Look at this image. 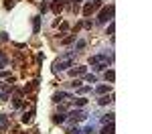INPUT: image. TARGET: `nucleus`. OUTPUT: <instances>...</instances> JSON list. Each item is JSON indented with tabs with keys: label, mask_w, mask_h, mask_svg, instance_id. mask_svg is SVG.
Returning a JSON list of instances; mask_svg holds the SVG:
<instances>
[{
	"label": "nucleus",
	"mask_w": 152,
	"mask_h": 134,
	"mask_svg": "<svg viewBox=\"0 0 152 134\" xmlns=\"http://www.w3.org/2000/svg\"><path fill=\"white\" fill-rule=\"evenodd\" d=\"M65 120H67L65 114H55V116H53V122H55V124H63Z\"/></svg>",
	"instance_id": "f8f14e48"
},
{
	"label": "nucleus",
	"mask_w": 152,
	"mask_h": 134,
	"mask_svg": "<svg viewBox=\"0 0 152 134\" xmlns=\"http://www.w3.org/2000/svg\"><path fill=\"white\" fill-rule=\"evenodd\" d=\"M51 10L55 12V14H59V12L63 10V2H59V0H53V4H51Z\"/></svg>",
	"instance_id": "1a4fd4ad"
},
{
	"label": "nucleus",
	"mask_w": 152,
	"mask_h": 134,
	"mask_svg": "<svg viewBox=\"0 0 152 134\" xmlns=\"http://www.w3.org/2000/svg\"><path fill=\"white\" fill-rule=\"evenodd\" d=\"M112 59H114L112 55L107 57L105 53H102V55H94V57H89V63H91V65H97V63H104V61H110V63H112Z\"/></svg>",
	"instance_id": "7ed1b4c3"
},
{
	"label": "nucleus",
	"mask_w": 152,
	"mask_h": 134,
	"mask_svg": "<svg viewBox=\"0 0 152 134\" xmlns=\"http://www.w3.org/2000/svg\"><path fill=\"white\" fill-rule=\"evenodd\" d=\"M67 118H69V120H73V122H81V120H85V114H83L81 110L77 108V110H71Z\"/></svg>",
	"instance_id": "20e7f679"
},
{
	"label": "nucleus",
	"mask_w": 152,
	"mask_h": 134,
	"mask_svg": "<svg viewBox=\"0 0 152 134\" xmlns=\"http://www.w3.org/2000/svg\"><path fill=\"white\" fill-rule=\"evenodd\" d=\"M85 71H87V67H83V65H77V67L69 69V75H71V77H77V75H85Z\"/></svg>",
	"instance_id": "423d86ee"
},
{
	"label": "nucleus",
	"mask_w": 152,
	"mask_h": 134,
	"mask_svg": "<svg viewBox=\"0 0 152 134\" xmlns=\"http://www.w3.org/2000/svg\"><path fill=\"white\" fill-rule=\"evenodd\" d=\"M112 97H114V96H110V97H107V96H102V97H99V106H105V104H110V102H112Z\"/></svg>",
	"instance_id": "aec40b11"
},
{
	"label": "nucleus",
	"mask_w": 152,
	"mask_h": 134,
	"mask_svg": "<svg viewBox=\"0 0 152 134\" xmlns=\"http://www.w3.org/2000/svg\"><path fill=\"white\" fill-rule=\"evenodd\" d=\"M81 132L83 134H95V126H94V124H89V126H85V128H83Z\"/></svg>",
	"instance_id": "a211bd4d"
},
{
	"label": "nucleus",
	"mask_w": 152,
	"mask_h": 134,
	"mask_svg": "<svg viewBox=\"0 0 152 134\" xmlns=\"http://www.w3.org/2000/svg\"><path fill=\"white\" fill-rule=\"evenodd\" d=\"M85 47V41H77V45H75V51H81Z\"/></svg>",
	"instance_id": "393cba45"
},
{
	"label": "nucleus",
	"mask_w": 152,
	"mask_h": 134,
	"mask_svg": "<svg viewBox=\"0 0 152 134\" xmlns=\"http://www.w3.org/2000/svg\"><path fill=\"white\" fill-rule=\"evenodd\" d=\"M39 31H41V18H39V16H35V18H33V33H35V35H39Z\"/></svg>",
	"instance_id": "9b49d317"
},
{
	"label": "nucleus",
	"mask_w": 152,
	"mask_h": 134,
	"mask_svg": "<svg viewBox=\"0 0 152 134\" xmlns=\"http://www.w3.org/2000/svg\"><path fill=\"white\" fill-rule=\"evenodd\" d=\"M114 10H116V6H114V4L104 6V8L99 10V14H97V23H99V24H105L107 21H112V18H114Z\"/></svg>",
	"instance_id": "f03ea898"
},
{
	"label": "nucleus",
	"mask_w": 152,
	"mask_h": 134,
	"mask_svg": "<svg viewBox=\"0 0 152 134\" xmlns=\"http://www.w3.org/2000/svg\"><path fill=\"white\" fill-rule=\"evenodd\" d=\"M59 29H61V31H67V29H69V24H67V23H61V24H59Z\"/></svg>",
	"instance_id": "7c9ffc66"
},
{
	"label": "nucleus",
	"mask_w": 152,
	"mask_h": 134,
	"mask_svg": "<svg viewBox=\"0 0 152 134\" xmlns=\"http://www.w3.org/2000/svg\"><path fill=\"white\" fill-rule=\"evenodd\" d=\"M85 81H89V83H95V81H97V77H95L94 73H85Z\"/></svg>",
	"instance_id": "412c9836"
},
{
	"label": "nucleus",
	"mask_w": 152,
	"mask_h": 134,
	"mask_svg": "<svg viewBox=\"0 0 152 134\" xmlns=\"http://www.w3.org/2000/svg\"><path fill=\"white\" fill-rule=\"evenodd\" d=\"M10 97V89H4V92H0V102H6Z\"/></svg>",
	"instance_id": "6ab92c4d"
},
{
	"label": "nucleus",
	"mask_w": 152,
	"mask_h": 134,
	"mask_svg": "<svg viewBox=\"0 0 152 134\" xmlns=\"http://www.w3.org/2000/svg\"><path fill=\"white\" fill-rule=\"evenodd\" d=\"M94 6H91V2H89V4H85V6H83V16H89V14H94Z\"/></svg>",
	"instance_id": "ddd939ff"
},
{
	"label": "nucleus",
	"mask_w": 152,
	"mask_h": 134,
	"mask_svg": "<svg viewBox=\"0 0 152 134\" xmlns=\"http://www.w3.org/2000/svg\"><path fill=\"white\" fill-rule=\"evenodd\" d=\"M73 2H75V4H77V2H81V0H73Z\"/></svg>",
	"instance_id": "72a5a7b5"
},
{
	"label": "nucleus",
	"mask_w": 152,
	"mask_h": 134,
	"mask_svg": "<svg viewBox=\"0 0 152 134\" xmlns=\"http://www.w3.org/2000/svg\"><path fill=\"white\" fill-rule=\"evenodd\" d=\"M107 65H110V61H104V63L94 65V69H95V71H105V69H107Z\"/></svg>",
	"instance_id": "4468645a"
},
{
	"label": "nucleus",
	"mask_w": 152,
	"mask_h": 134,
	"mask_svg": "<svg viewBox=\"0 0 152 134\" xmlns=\"http://www.w3.org/2000/svg\"><path fill=\"white\" fill-rule=\"evenodd\" d=\"M4 65H6V63H4V61H0V69H2V67H4Z\"/></svg>",
	"instance_id": "473e14b6"
},
{
	"label": "nucleus",
	"mask_w": 152,
	"mask_h": 134,
	"mask_svg": "<svg viewBox=\"0 0 152 134\" xmlns=\"http://www.w3.org/2000/svg\"><path fill=\"white\" fill-rule=\"evenodd\" d=\"M87 104V97H75V108H83Z\"/></svg>",
	"instance_id": "dca6fc26"
},
{
	"label": "nucleus",
	"mask_w": 152,
	"mask_h": 134,
	"mask_svg": "<svg viewBox=\"0 0 152 134\" xmlns=\"http://www.w3.org/2000/svg\"><path fill=\"white\" fill-rule=\"evenodd\" d=\"M14 6V0H4V8H12Z\"/></svg>",
	"instance_id": "bb28decb"
},
{
	"label": "nucleus",
	"mask_w": 152,
	"mask_h": 134,
	"mask_svg": "<svg viewBox=\"0 0 152 134\" xmlns=\"http://www.w3.org/2000/svg\"><path fill=\"white\" fill-rule=\"evenodd\" d=\"M114 31H116V24L110 23V26H107V35H114Z\"/></svg>",
	"instance_id": "a878e982"
},
{
	"label": "nucleus",
	"mask_w": 152,
	"mask_h": 134,
	"mask_svg": "<svg viewBox=\"0 0 152 134\" xmlns=\"http://www.w3.org/2000/svg\"><path fill=\"white\" fill-rule=\"evenodd\" d=\"M71 85H73V87H81V81H79V79H73Z\"/></svg>",
	"instance_id": "c756f323"
},
{
	"label": "nucleus",
	"mask_w": 152,
	"mask_h": 134,
	"mask_svg": "<svg viewBox=\"0 0 152 134\" xmlns=\"http://www.w3.org/2000/svg\"><path fill=\"white\" fill-rule=\"evenodd\" d=\"M107 89H110L107 85H97V87H95V92H97L99 96H104V94H105V92H107Z\"/></svg>",
	"instance_id": "4be33fe9"
},
{
	"label": "nucleus",
	"mask_w": 152,
	"mask_h": 134,
	"mask_svg": "<svg viewBox=\"0 0 152 134\" xmlns=\"http://www.w3.org/2000/svg\"><path fill=\"white\" fill-rule=\"evenodd\" d=\"M77 89H79V94H87L91 87H89V85H81V87H77Z\"/></svg>",
	"instance_id": "b1692460"
},
{
	"label": "nucleus",
	"mask_w": 152,
	"mask_h": 134,
	"mask_svg": "<svg viewBox=\"0 0 152 134\" xmlns=\"http://www.w3.org/2000/svg\"><path fill=\"white\" fill-rule=\"evenodd\" d=\"M73 59H75V51H67V53H63V55L53 63V71L59 73V71H65V69L73 67Z\"/></svg>",
	"instance_id": "f257e3e1"
},
{
	"label": "nucleus",
	"mask_w": 152,
	"mask_h": 134,
	"mask_svg": "<svg viewBox=\"0 0 152 134\" xmlns=\"http://www.w3.org/2000/svg\"><path fill=\"white\" fill-rule=\"evenodd\" d=\"M49 10V2H43L41 4V12H47Z\"/></svg>",
	"instance_id": "c85d7f7f"
},
{
	"label": "nucleus",
	"mask_w": 152,
	"mask_h": 134,
	"mask_svg": "<svg viewBox=\"0 0 152 134\" xmlns=\"http://www.w3.org/2000/svg\"><path fill=\"white\" fill-rule=\"evenodd\" d=\"M65 100H71V94H67V92H55L53 94V102H65Z\"/></svg>",
	"instance_id": "39448f33"
},
{
	"label": "nucleus",
	"mask_w": 152,
	"mask_h": 134,
	"mask_svg": "<svg viewBox=\"0 0 152 134\" xmlns=\"http://www.w3.org/2000/svg\"><path fill=\"white\" fill-rule=\"evenodd\" d=\"M73 41H75V35H71V37H65V39H63L61 43H63V45H69V43H73Z\"/></svg>",
	"instance_id": "5701e85b"
},
{
	"label": "nucleus",
	"mask_w": 152,
	"mask_h": 134,
	"mask_svg": "<svg viewBox=\"0 0 152 134\" xmlns=\"http://www.w3.org/2000/svg\"><path fill=\"white\" fill-rule=\"evenodd\" d=\"M0 41H8V33H0Z\"/></svg>",
	"instance_id": "2f4dec72"
},
{
	"label": "nucleus",
	"mask_w": 152,
	"mask_h": 134,
	"mask_svg": "<svg viewBox=\"0 0 152 134\" xmlns=\"http://www.w3.org/2000/svg\"><path fill=\"white\" fill-rule=\"evenodd\" d=\"M6 128H8V116L0 114V132H6Z\"/></svg>",
	"instance_id": "0eeeda50"
},
{
	"label": "nucleus",
	"mask_w": 152,
	"mask_h": 134,
	"mask_svg": "<svg viewBox=\"0 0 152 134\" xmlns=\"http://www.w3.org/2000/svg\"><path fill=\"white\" fill-rule=\"evenodd\" d=\"M33 116H35V106L28 110V112H24V114H23V122H24V124H28V122L33 120Z\"/></svg>",
	"instance_id": "6e6552de"
},
{
	"label": "nucleus",
	"mask_w": 152,
	"mask_h": 134,
	"mask_svg": "<svg viewBox=\"0 0 152 134\" xmlns=\"http://www.w3.org/2000/svg\"><path fill=\"white\" fill-rule=\"evenodd\" d=\"M114 130H116V128H114V122H112V124H104V128H102L99 134H114Z\"/></svg>",
	"instance_id": "9d476101"
},
{
	"label": "nucleus",
	"mask_w": 152,
	"mask_h": 134,
	"mask_svg": "<svg viewBox=\"0 0 152 134\" xmlns=\"http://www.w3.org/2000/svg\"><path fill=\"white\" fill-rule=\"evenodd\" d=\"M114 116H116V114H105L104 118H102V122H104V124H112V122H114Z\"/></svg>",
	"instance_id": "f3484780"
},
{
	"label": "nucleus",
	"mask_w": 152,
	"mask_h": 134,
	"mask_svg": "<svg viewBox=\"0 0 152 134\" xmlns=\"http://www.w3.org/2000/svg\"><path fill=\"white\" fill-rule=\"evenodd\" d=\"M69 134H81V128H77V126H73L69 130Z\"/></svg>",
	"instance_id": "cd10ccee"
},
{
	"label": "nucleus",
	"mask_w": 152,
	"mask_h": 134,
	"mask_svg": "<svg viewBox=\"0 0 152 134\" xmlns=\"http://www.w3.org/2000/svg\"><path fill=\"white\" fill-rule=\"evenodd\" d=\"M114 79H116V71H114V69H110V71H105V81H110V83H112Z\"/></svg>",
	"instance_id": "2eb2a0df"
}]
</instances>
